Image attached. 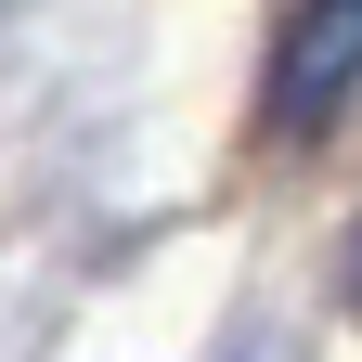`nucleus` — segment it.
Segmentation results:
<instances>
[{
	"label": "nucleus",
	"instance_id": "nucleus-1",
	"mask_svg": "<svg viewBox=\"0 0 362 362\" xmlns=\"http://www.w3.org/2000/svg\"><path fill=\"white\" fill-rule=\"evenodd\" d=\"M349 90H362V0H298L285 39H272V129L285 143H310V129H337L349 117Z\"/></svg>",
	"mask_w": 362,
	"mask_h": 362
},
{
	"label": "nucleus",
	"instance_id": "nucleus-2",
	"mask_svg": "<svg viewBox=\"0 0 362 362\" xmlns=\"http://www.w3.org/2000/svg\"><path fill=\"white\" fill-rule=\"evenodd\" d=\"M220 362H298V337H272V324H259V337H233Z\"/></svg>",
	"mask_w": 362,
	"mask_h": 362
},
{
	"label": "nucleus",
	"instance_id": "nucleus-3",
	"mask_svg": "<svg viewBox=\"0 0 362 362\" xmlns=\"http://www.w3.org/2000/svg\"><path fill=\"white\" fill-rule=\"evenodd\" d=\"M349 298H362V233H349Z\"/></svg>",
	"mask_w": 362,
	"mask_h": 362
}]
</instances>
